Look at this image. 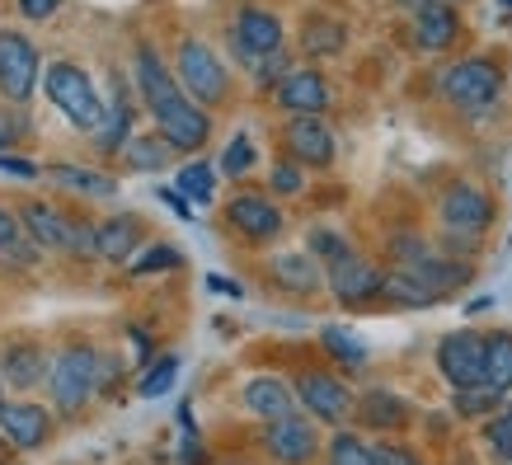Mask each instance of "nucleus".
<instances>
[{
    "label": "nucleus",
    "mask_w": 512,
    "mask_h": 465,
    "mask_svg": "<svg viewBox=\"0 0 512 465\" xmlns=\"http://www.w3.org/2000/svg\"><path fill=\"white\" fill-rule=\"evenodd\" d=\"M456 38H461V15L451 0H428L414 10V43L423 52H447Z\"/></svg>",
    "instance_id": "obj_18"
},
{
    "label": "nucleus",
    "mask_w": 512,
    "mask_h": 465,
    "mask_svg": "<svg viewBox=\"0 0 512 465\" xmlns=\"http://www.w3.org/2000/svg\"><path fill=\"white\" fill-rule=\"evenodd\" d=\"M127 141H132V99H127L123 80L113 76L109 99H104V118H99V127L90 132V146L104 155H118Z\"/></svg>",
    "instance_id": "obj_16"
},
{
    "label": "nucleus",
    "mask_w": 512,
    "mask_h": 465,
    "mask_svg": "<svg viewBox=\"0 0 512 465\" xmlns=\"http://www.w3.org/2000/svg\"><path fill=\"white\" fill-rule=\"evenodd\" d=\"M38 249H43V245H38L33 235H29V240H15V245L0 254V264H10V268H33V264H38Z\"/></svg>",
    "instance_id": "obj_40"
},
{
    "label": "nucleus",
    "mask_w": 512,
    "mask_h": 465,
    "mask_svg": "<svg viewBox=\"0 0 512 465\" xmlns=\"http://www.w3.org/2000/svg\"><path fill=\"white\" fill-rule=\"evenodd\" d=\"M264 451L278 465H306L320 451V437H315V423L301 419V414H287V419L268 423L264 428Z\"/></svg>",
    "instance_id": "obj_13"
},
{
    "label": "nucleus",
    "mask_w": 512,
    "mask_h": 465,
    "mask_svg": "<svg viewBox=\"0 0 512 465\" xmlns=\"http://www.w3.org/2000/svg\"><path fill=\"white\" fill-rule=\"evenodd\" d=\"M329 465H376V447H367L357 433L329 437Z\"/></svg>",
    "instance_id": "obj_31"
},
{
    "label": "nucleus",
    "mask_w": 512,
    "mask_h": 465,
    "mask_svg": "<svg viewBox=\"0 0 512 465\" xmlns=\"http://www.w3.org/2000/svg\"><path fill=\"white\" fill-rule=\"evenodd\" d=\"M43 85H47V99L66 113V123L85 127V132H94V127H99V118H104V99H99L94 80L85 76L76 62H52V66H47Z\"/></svg>",
    "instance_id": "obj_4"
},
{
    "label": "nucleus",
    "mask_w": 512,
    "mask_h": 465,
    "mask_svg": "<svg viewBox=\"0 0 512 465\" xmlns=\"http://www.w3.org/2000/svg\"><path fill=\"white\" fill-rule=\"evenodd\" d=\"M0 433H5L10 447L33 451L52 437V414H47L43 404H5L0 409Z\"/></svg>",
    "instance_id": "obj_19"
},
{
    "label": "nucleus",
    "mask_w": 512,
    "mask_h": 465,
    "mask_svg": "<svg viewBox=\"0 0 512 465\" xmlns=\"http://www.w3.org/2000/svg\"><path fill=\"white\" fill-rule=\"evenodd\" d=\"M57 10H62V0H19V15L38 19V24H43V19H52Z\"/></svg>",
    "instance_id": "obj_42"
},
{
    "label": "nucleus",
    "mask_w": 512,
    "mask_h": 465,
    "mask_svg": "<svg viewBox=\"0 0 512 465\" xmlns=\"http://www.w3.org/2000/svg\"><path fill=\"white\" fill-rule=\"evenodd\" d=\"M254 80L278 90L282 80H287V57H282V52H273V57H259V62H254Z\"/></svg>",
    "instance_id": "obj_39"
},
{
    "label": "nucleus",
    "mask_w": 512,
    "mask_h": 465,
    "mask_svg": "<svg viewBox=\"0 0 512 465\" xmlns=\"http://www.w3.org/2000/svg\"><path fill=\"white\" fill-rule=\"evenodd\" d=\"M137 249H141V221L137 217H113L99 226V259L127 264Z\"/></svg>",
    "instance_id": "obj_24"
},
{
    "label": "nucleus",
    "mask_w": 512,
    "mask_h": 465,
    "mask_svg": "<svg viewBox=\"0 0 512 465\" xmlns=\"http://www.w3.org/2000/svg\"><path fill=\"white\" fill-rule=\"evenodd\" d=\"M320 343H325L329 353L339 357L343 367H353V372L362 367V362H367V348H362V343H357L353 334H343L339 325H325V329H320Z\"/></svg>",
    "instance_id": "obj_32"
},
{
    "label": "nucleus",
    "mask_w": 512,
    "mask_h": 465,
    "mask_svg": "<svg viewBox=\"0 0 512 465\" xmlns=\"http://www.w3.org/2000/svg\"><path fill=\"white\" fill-rule=\"evenodd\" d=\"M254 170V141L240 132V137H231V146H226V155H221V174H231V179H240V174Z\"/></svg>",
    "instance_id": "obj_37"
},
{
    "label": "nucleus",
    "mask_w": 512,
    "mask_h": 465,
    "mask_svg": "<svg viewBox=\"0 0 512 465\" xmlns=\"http://www.w3.org/2000/svg\"><path fill=\"white\" fill-rule=\"evenodd\" d=\"M174 76H179V85L198 99L202 109H217L221 99H226V85H231L221 57L207 43H198V38H184V43H179V52H174Z\"/></svg>",
    "instance_id": "obj_5"
},
{
    "label": "nucleus",
    "mask_w": 512,
    "mask_h": 465,
    "mask_svg": "<svg viewBox=\"0 0 512 465\" xmlns=\"http://www.w3.org/2000/svg\"><path fill=\"white\" fill-rule=\"evenodd\" d=\"M0 409H5V390H0Z\"/></svg>",
    "instance_id": "obj_52"
},
{
    "label": "nucleus",
    "mask_w": 512,
    "mask_h": 465,
    "mask_svg": "<svg viewBox=\"0 0 512 465\" xmlns=\"http://www.w3.org/2000/svg\"><path fill=\"white\" fill-rule=\"evenodd\" d=\"M498 5H503V10H512V0H498Z\"/></svg>",
    "instance_id": "obj_50"
},
{
    "label": "nucleus",
    "mask_w": 512,
    "mask_h": 465,
    "mask_svg": "<svg viewBox=\"0 0 512 465\" xmlns=\"http://www.w3.org/2000/svg\"><path fill=\"white\" fill-rule=\"evenodd\" d=\"M437 217L456 235H484L494 226V198L475 184H451L437 202Z\"/></svg>",
    "instance_id": "obj_8"
},
{
    "label": "nucleus",
    "mask_w": 512,
    "mask_h": 465,
    "mask_svg": "<svg viewBox=\"0 0 512 465\" xmlns=\"http://www.w3.org/2000/svg\"><path fill=\"white\" fill-rule=\"evenodd\" d=\"M160 202H170V207H174V212H179V217H193V207H188V198H184V193H174V188H160Z\"/></svg>",
    "instance_id": "obj_46"
},
{
    "label": "nucleus",
    "mask_w": 512,
    "mask_h": 465,
    "mask_svg": "<svg viewBox=\"0 0 512 465\" xmlns=\"http://www.w3.org/2000/svg\"><path fill=\"white\" fill-rule=\"evenodd\" d=\"M0 372H5V381L15 390H33L52 367H47V357L38 343H10L5 357H0Z\"/></svg>",
    "instance_id": "obj_21"
},
{
    "label": "nucleus",
    "mask_w": 512,
    "mask_h": 465,
    "mask_svg": "<svg viewBox=\"0 0 512 465\" xmlns=\"http://www.w3.org/2000/svg\"><path fill=\"white\" fill-rule=\"evenodd\" d=\"M170 137H156V132H146V137H132L123 146V160L132 165V170H165L170 165Z\"/></svg>",
    "instance_id": "obj_26"
},
{
    "label": "nucleus",
    "mask_w": 512,
    "mask_h": 465,
    "mask_svg": "<svg viewBox=\"0 0 512 465\" xmlns=\"http://www.w3.org/2000/svg\"><path fill=\"white\" fill-rule=\"evenodd\" d=\"M231 43L245 62H259V57H273L282 52V19L273 10H259V5H245L231 24Z\"/></svg>",
    "instance_id": "obj_10"
},
{
    "label": "nucleus",
    "mask_w": 512,
    "mask_h": 465,
    "mask_svg": "<svg viewBox=\"0 0 512 465\" xmlns=\"http://www.w3.org/2000/svg\"><path fill=\"white\" fill-rule=\"evenodd\" d=\"M484 381L494 390H503V395L512 390V334H489V348H484Z\"/></svg>",
    "instance_id": "obj_28"
},
{
    "label": "nucleus",
    "mask_w": 512,
    "mask_h": 465,
    "mask_svg": "<svg viewBox=\"0 0 512 465\" xmlns=\"http://www.w3.org/2000/svg\"><path fill=\"white\" fill-rule=\"evenodd\" d=\"M226 221H231L245 240H254V245H268V240L282 235L278 202H268L264 193H235V198L226 202Z\"/></svg>",
    "instance_id": "obj_14"
},
{
    "label": "nucleus",
    "mask_w": 512,
    "mask_h": 465,
    "mask_svg": "<svg viewBox=\"0 0 512 465\" xmlns=\"http://www.w3.org/2000/svg\"><path fill=\"white\" fill-rule=\"evenodd\" d=\"M357 419L376 428V433H395L409 423V404L400 395H390V390H367L362 400H357Z\"/></svg>",
    "instance_id": "obj_23"
},
{
    "label": "nucleus",
    "mask_w": 512,
    "mask_h": 465,
    "mask_svg": "<svg viewBox=\"0 0 512 465\" xmlns=\"http://www.w3.org/2000/svg\"><path fill=\"white\" fill-rule=\"evenodd\" d=\"M508 414H512V390H508Z\"/></svg>",
    "instance_id": "obj_51"
},
{
    "label": "nucleus",
    "mask_w": 512,
    "mask_h": 465,
    "mask_svg": "<svg viewBox=\"0 0 512 465\" xmlns=\"http://www.w3.org/2000/svg\"><path fill=\"white\" fill-rule=\"evenodd\" d=\"M47 390H52V404L62 414H80V404H90V395H99V353H94L90 343H71L52 362Z\"/></svg>",
    "instance_id": "obj_3"
},
{
    "label": "nucleus",
    "mask_w": 512,
    "mask_h": 465,
    "mask_svg": "<svg viewBox=\"0 0 512 465\" xmlns=\"http://www.w3.org/2000/svg\"><path fill=\"white\" fill-rule=\"evenodd\" d=\"M268 278L278 282V287H287V292L311 296L329 282V273L311 249H282V254H273V264H268Z\"/></svg>",
    "instance_id": "obj_17"
},
{
    "label": "nucleus",
    "mask_w": 512,
    "mask_h": 465,
    "mask_svg": "<svg viewBox=\"0 0 512 465\" xmlns=\"http://www.w3.org/2000/svg\"><path fill=\"white\" fill-rule=\"evenodd\" d=\"M268 184H273V193H282V198H292V193H301L306 188V165L301 160H273V170H268Z\"/></svg>",
    "instance_id": "obj_34"
},
{
    "label": "nucleus",
    "mask_w": 512,
    "mask_h": 465,
    "mask_svg": "<svg viewBox=\"0 0 512 465\" xmlns=\"http://www.w3.org/2000/svg\"><path fill=\"white\" fill-rule=\"evenodd\" d=\"M400 5H409V10H419V5H428V0H400Z\"/></svg>",
    "instance_id": "obj_49"
},
{
    "label": "nucleus",
    "mask_w": 512,
    "mask_h": 465,
    "mask_svg": "<svg viewBox=\"0 0 512 465\" xmlns=\"http://www.w3.org/2000/svg\"><path fill=\"white\" fill-rule=\"evenodd\" d=\"M273 99H278L282 113H325L329 109V80L315 71V66H296V71H287V80H282L278 90H273Z\"/></svg>",
    "instance_id": "obj_15"
},
{
    "label": "nucleus",
    "mask_w": 512,
    "mask_h": 465,
    "mask_svg": "<svg viewBox=\"0 0 512 465\" xmlns=\"http://www.w3.org/2000/svg\"><path fill=\"white\" fill-rule=\"evenodd\" d=\"M137 90L146 99V109L156 118L160 137H170L174 151H202L212 137V113L179 85L170 66L160 62V52L151 43H137Z\"/></svg>",
    "instance_id": "obj_1"
},
{
    "label": "nucleus",
    "mask_w": 512,
    "mask_h": 465,
    "mask_svg": "<svg viewBox=\"0 0 512 465\" xmlns=\"http://www.w3.org/2000/svg\"><path fill=\"white\" fill-rule=\"evenodd\" d=\"M0 174H15V179H38V165L33 160H19V155L0 151Z\"/></svg>",
    "instance_id": "obj_43"
},
{
    "label": "nucleus",
    "mask_w": 512,
    "mask_h": 465,
    "mask_svg": "<svg viewBox=\"0 0 512 465\" xmlns=\"http://www.w3.org/2000/svg\"><path fill=\"white\" fill-rule=\"evenodd\" d=\"M174 376H179V357H160L156 367H151V372L141 376V395H146V400H156V395H165V390L174 386Z\"/></svg>",
    "instance_id": "obj_38"
},
{
    "label": "nucleus",
    "mask_w": 512,
    "mask_h": 465,
    "mask_svg": "<svg viewBox=\"0 0 512 465\" xmlns=\"http://www.w3.org/2000/svg\"><path fill=\"white\" fill-rule=\"evenodd\" d=\"M325 273H329V292L339 296L343 306H362V301L386 292V273L372 268L362 254H343L339 264H329Z\"/></svg>",
    "instance_id": "obj_12"
},
{
    "label": "nucleus",
    "mask_w": 512,
    "mask_h": 465,
    "mask_svg": "<svg viewBox=\"0 0 512 465\" xmlns=\"http://www.w3.org/2000/svg\"><path fill=\"white\" fill-rule=\"evenodd\" d=\"M343 43H348V29H343L339 19L311 15V19H306V29H301V47H306L311 57H329V52H343Z\"/></svg>",
    "instance_id": "obj_27"
},
{
    "label": "nucleus",
    "mask_w": 512,
    "mask_h": 465,
    "mask_svg": "<svg viewBox=\"0 0 512 465\" xmlns=\"http://www.w3.org/2000/svg\"><path fill=\"white\" fill-rule=\"evenodd\" d=\"M38 47L24 38V33L5 29L0 33V94L10 104H29L33 85H38Z\"/></svg>",
    "instance_id": "obj_6"
},
{
    "label": "nucleus",
    "mask_w": 512,
    "mask_h": 465,
    "mask_svg": "<svg viewBox=\"0 0 512 465\" xmlns=\"http://www.w3.org/2000/svg\"><path fill=\"white\" fill-rule=\"evenodd\" d=\"M179 193H184L188 202L207 207V202L217 198V174H212V165H207V160H193V165H184V170H179Z\"/></svg>",
    "instance_id": "obj_29"
},
{
    "label": "nucleus",
    "mask_w": 512,
    "mask_h": 465,
    "mask_svg": "<svg viewBox=\"0 0 512 465\" xmlns=\"http://www.w3.org/2000/svg\"><path fill=\"white\" fill-rule=\"evenodd\" d=\"M15 240H19V217L10 212V207H0V254L15 245Z\"/></svg>",
    "instance_id": "obj_44"
},
{
    "label": "nucleus",
    "mask_w": 512,
    "mask_h": 465,
    "mask_svg": "<svg viewBox=\"0 0 512 465\" xmlns=\"http://www.w3.org/2000/svg\"><path fill=\"white\" fill-rule=\"evenodd\" d=\"M282 141H287V155L301 160L306 170L334 165V132L320 123V113H296L292 123H287V132H282Z\"/></svg>",
    "instance_id": "obj_11"
},
{
    "label": "nucleus",
    "mask_w": 512,
    "mask_h": 465,
    "mask_svg": "<svg viewBox=\"0 0 512 465\" xmlns=\"http://www.w3.org/2000/svg\"><path fill=\"white\" fill-rule=\"evenodd\" d=\"M240 400H245V409L254 419H264V423L287 419V414H296V404H301L296 400V386H287L278 376H254V381H245Z\"/></svg>",
    "instance_id": "obj_20"
},
{
    "label": "nucleus",
    "mask_w": 512,
    "mask_h": 465,
    "mask_svg": "<svg viewBox=\"0 0 512 465\" xmlns=\"http://www.w3.org/2000/svg\"><path fill=\"white\" fill-rule=\"evenodd\" d=\"M484 447L503 465H512V414H489L484 419Z\"/></svg>",
    "instance_id": "obj_33"
},
{
    "label": "nucleus",
    "mask_w": 512,
    "mask_h": 465,
    "mask_svg": "<svg viewBox=\"0 0 512 465\" xmlns=\"http://www.w3.org/2000/svg\"><path fill=\"white\" fill-rule=\"evenodd\" d=\"M484 348H489V339L475 334V329H456V334L437 343V372L451 381V390L484 381Z\"/></svg>",
    "instance_id": "obj_7"
},
{
    "label": "nucleus",
    "mask_w": 512,
    "mask_h": 465,
    "mask_svg": "<svg viewBox=\"0 0 512 465\" xmlns=\"http://www.w3.org/2000/svg\"><path fill=\"white\" fill-rule=\"evenodd\" d=\"M10 461V451H5V433H0V465Z\"/></svg>",
    "instance_id": "obj_48"
},
{
    "label": "nucleus",
    "mask_w": 512,
    "mask_h": 465,
    "mask_svg": "<svg viewBox=\"0 0 512 465\" xmlns=\"http://www.w3.org/2000/svg\"><path fill=\"white\" fill-rule=\"evenodd\" d=\"M296 400L306 404V414H311L315 423H343L357 409V400L348 395V386L334 381V376H325V372H301L296 376Z\"/></svg>",
    "instance_id": "obj_9"
},
{
    "label": "nucleus",
    "mask_w": 512,
    "mask_h": 465,
    "mask_svg": "<svg viewBox=\"0 0 512 465\" xmlns=\"http://www.w3.org/2000/svg\"><path fill=\"white\" fill-rule=\"evenodd\" d=\"M207 287H212V292H217V296H245V287H240V282L221 278V273H212V278H207Z\"/></svg>",
    "instance_id": "obj_45"
},
{
    "label": "nucleus",
    "mask_w": 512,
    "mask_h": 465,
    "mask_svg": "<svg viewBox=\"0 0 512 465\" xmlns=\"http://www.w3.org/2000/svg\"><path fill=\"white\" fill-rule=\"evenodd\" d=\"M15 137H19V123H15V118H5V113H0V151H5V146H10Z\"/></svg>",
    "instance_id": "obj_47"
},
{
    "label": "nucleus",
    "mask_w": 512,
    "mask_h": 465,
    "mask_svg": "<svg viewBox=\"0 0 512 465\" xmlns=\"http://www.w3.org/2000/svg\"><path fill=\"white\" fill-rule=\"evenodd\" d=\"M47 174H52L57 184H66V188L94 193V198H109V193H118V184H113V179H104V174H94V170H80V165H47Z\"/></svg>",
    "instance_id": "obj_30"
},
{
    "label": "nucleus",
    "mask_w": 512,
    "mask_h": 465,
    "mask_svg": "<svg viewBox=\"0 0 512 465\" xmlns=\"http://www.w3.org/2000/svg\"><path fill=\"white\" fill-rule=\"evenodd\" d=\"M19 221H24V231H29L43 249H71V217H62L57 207H47V202H29Z\"/></svg>",
    "instance_id": "obj_22"
},
{
    "label": "nucleus",
    "mask_w": 512,
    "mask_h": 465,
    "mask_svg": "<svg viewBox=\"0 0 512 465\" xmlns=\"http://www.w3.org/2000/svg\"><path fill=\"white\" fill-rule=\"evenodd\" d=\"M498 404H508V395H503V390H494L489 381H480V386L451 390V409H456L461 419H489Z\"/></svg>",
    "instance_id": "obj_25"
},
{
    "label": "nucleus",
    "mask_w": 512,
    "mask_h": 465,
    "mask_svg": "<svg viewBox=\"0 0 512 465\" xmlns=\"http://www.w3.org/2000/svg\"><path fill=\"white\" fill-rule=\"evenodd\" d=\"M311 254L329 268V264H339L343 254H353V245H348L339 231H329V226H315V231H311Z\"/></svg>",
    "instance_id": "obj_35"
},
{
    "label": "nucleus",
    "mask_w": 512,
    "mask_h": 465,
    "mask_svg": "<svg viewBox=\"0 0 512 465\" xmlns=\"http://www.w3.org/2000/svg\"><path fill=\"white\" fill-rule=\"evenodd\" d=\"M179 264H184V254L174 245H151L141 259H132V273L146 278V273H165V268H179Z\"/></svg>",
    "instance_id": "obj_36"
},
{
    "label": "nucleus",
    "mask_w": 512,
    "mask_h": 465,
    "mask_svg": "<svg viewBox=\"0 0 512 465\" xmlns=\"http://www.w3.org/2000/svg\"><path fill=\"white\" fill-rule=\"evenodd\" d=\"M442 94L461 113H489L503 94V71L489 57H461L442 71Z\"/></svg>",
    "instance_id": "obj_2"
},
{
    "label": "nucleus",
    "mask_w": 512,
    "mask_h": 465,
    "mask_svg": "<svg viewBox=\"0 0 512 465\" xmlns=\"http://www.w3.org/2000/svg\"><path fill=\"white\" fill-rule=\"evenodd\" d=\"M376 465H423V461L400 442H376Z\"/></svg>",
    "instance_id": "obj_41"
}]
</instances>
